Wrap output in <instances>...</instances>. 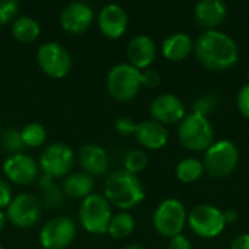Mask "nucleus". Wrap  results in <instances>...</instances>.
<instances>
[{"label": "nucleus", "instance_id": "nucleus-1", "mask_svg": "<svg viewBox=\"0 0 249 249\" xmlns=\"http://www.w3.org/2000/svg\"><path fill=\"white\" fill-rule=\"evenodd\" d=\"M194 51L204 67L216 71L233 67L239 58L236 41L229 34L217 29L203 32L194 44Z\"/></svg>", "mask_w": 249, "mask_h": 249}, {"label": "nucleus", "instance_id": "nucleus-2", "mask_svg": "<svg viewBox=\"0 0 249 249\" xmlns=\"http://www.w3.org/2000/svg\"><path fill=\"white\" fill-rule=\"evenodd\" d=\"M146 191L137 175L127 171H115L105 181V198L111 206L127 212L144 200Z\"/></svg>", "mask_w": 249, "mask_h": 249}, {"label": "nucleus", "instance_id": "nucleus-3", "mask_svg": "<svg viewBox=\"0 0 249 249\" xmlns=\"http://www.w3.org/2000/svg\"><path fill=\"white\" fill-rule=\"evenodd\" d=\"M111 217V204L102 194L92 193L90 196L83 198L79 206V222L88 233L105 235Z\"/></svg>", "mask_w": 249, "mask_h": 249}, {"label": "nucleus", "instance_id": "nucleus-4", "mask_svg": "<svg viewBox=\"0 0 249 249\" xmlns=\"http://www.w3.org/2000/svg\"><path fill=\"white\" fill-rule=\"evenodd\" d=\"M179 143L193 152L207 150L214 142V131L207 117L194 112L185 115L178 127Z\"/></svg>", "mask_w": 249, "mask_h": 249}, {"label": "nucleus", "instance_id": "nucleus-5", "mask_svg": "<svg viewBox=\"0 0 249 249\" xmlns=\"http://www.w3.org/2000/svg\"><path fill=\"white\" fill-rule=\"evenodd\" d=\"M142 88V71L130 63H118L107 74L109 95L121 102L133 99Z\"/></svg>", "mask_w": 249, "mask_h": 249}, {"label": "nucleus", "instance_id": "nucleus-6", "mask_svg": "<svg viewBox=\"0 0 249 249\" xmlns=\"http://www.w3.org/2000/svg\"><path fill=\"white\" fill-rule=\"evenodd\" d=\"M239 160L238 146L228 140L222 139L213 142V144L206 150L204 155V169L216 178H225L233 172Z\"/></svg>", "mask_w": 249, "mask_h": 249}, {"label": "nucleus", "instance_id": "nucleus-7", "mask_svg": "<svg viewBox=\"0 0 249 249\" xmlns=\"http://www.w3.org/2000/svg\"><path fill=\"white\" fill-rule=\"evenodd\" d=\"M187 210L185 206L177 198L163 200L153 213V226L156 232L165 238H174L181 235L187 225Z\"/></svg>", "mask_w": 249, "mask_h": 249}, {"label": "nucleus", "instance_id": "nucleus-8", "mask_svg": "<svg viewBox=\"0 0 249 249\" xmlns=\"http://www.w3.org/2000/svg\"><path fill=\"white\" fill-rule=\"evenodd\" d=\"M36 61L44 74L53 79H63L71 70V54L69 50L55 41L44 42L38 47Z\"/></svg>", "mask_w": 249, "mask_h": 249}, {"label": "nucleus", "instance_id": "nucleus-9", "mask_svg": "<svg viewBox=\"0 0 249 249\" xmlns=\"http://www.w3.org/2000/svg\"><path fill=\"white\" fill-rule=\"evenodd\" d=\"M73 163H74L73 149L61 142H55L44 147L38 159V166L42 171V174L51 177L53 179L69 175L70 169L73 168Z\"/></svg>", "mask_w": 249, "mask_h": 249}, {"label": "nucleus", "instance_id": "nucleus-10", "mask_svg": "<svg viewBox=\"0 0 249 249\" xmlns=\"http://www.w3.org/2000/svg\"><path fill=\"white\" fill-rule=\"evenodd\" d=\"M191 231L201 238L210 239L222 233L226 223L223 219V212L212 204H198L196 206L187 219Z\"/></svg>", "mask_w": 249, "mask_h": 249}, {"label": "nucleus", "instance_id": "nucleus-11", "mask_svg": "<svg viewBox=\"0 0 249 249\" xmlns=\"http://www.w3.org/2000/svg\"><path fill=\"white\" fill-rule=\"evenodd\" d=\"M42 216V209L39 200L28 193H20L15 196L6 209L7 222L20 229L34 228Z\"/></svg>", "mask_w": 249, "mask_h": 249}, {"label": "nucleus", "instance_id": "nucleus-12", "mask_svg": "<svg viewBox=\"0 0 249 249\" xmlns=\"http://www.w3.org/2000/svg\"><path fill=\"white\" fill-rule=\"evenodd\" d=\"M76 223L67 216H57L45 222L39 231V245L44 249H66L76 238Z\"/></svg>", "mask_w": 249, "mask_h": 249}, {"label": "nucleus", "instance_id": "nucleus-13", "mask_svg": "<svg viewBox=\"0 0 249 249\" xmlns=\"http://www.w3.org/2000/svg\"><path fill=\"white\" fill-rule=\"evenodd\" d=\"M3 174L6 178L19 185H29L39 178L38 162L26 153L9 155L3 162Z\"/></svg>", "mask_w": 249, "mask_h": 249}, {"label": "nucleus", "instance_id": "nucleus-14", "mask_svg": "<svg viewBox=\"0 0 249 249\" xmlns=\"http://www.w3.org/2000/svg\"><path fill=\"white\" fill-rule=\"evenodd\" d=\"M63 31L70 35L83 34L93 22V9L85 1H70L58 13Z\"/></svg>", "mask_w": 249, "mask_h": 249}, {"label": "nucleus", "instance_id": "nucleus-15", "mask_svg": "<svg viewBox=\"0 0 249 249\" xmlns=\"http://www.w3.org/2000/svg\"><path fill=\"white\" fill-rule=\"evenodd\" d=\"M99 31L111 39L121 38L128 28V15L125 9L117 3H108L98 13Z\"/></svg>", "mask_w": 249, "mask_h": 249}, {"label": "nucleus", "instance_id": "nucleus-16", "mask_svg": "<svg viewBox=\"0 0 249 249\" xmlns=\"http://www.w3.org/2000/svg\"><path fill=\"white\" fill-rule=\"evenodd\" d=\"M150 115L160 124L181 123L185 114L184 102L174 93H162L150 104Z\"/></svg>", "mask_w": 249, "mask_h": 249}, {"label": "nucleus", "instance_id": "nucleus-17", "mask_svg": "<svg viewBox=\"0 0 249 249\" xmlns=\"http://www.w3.org/2000/svg\"><path fill=\"white\" fill-rule=\"evenodd\" d=\"M127 58L128 63L140 71L146 70L156 58L155 41L146 34H139L133 36L127 45Z\"/></svg>", "mask_w": 249, "mask_h": 249}, {"label": "nucleus", "instance_id": "nucleus-18", "mask_svg": "<svg viewBox=\"0 0 249 249\" xmlns=\"http://www.w3.org/2000/svg\"><path fill=\"white\" fill-rule=\"evenodd\" d=\"M79 165L85 174L90 177H101L108 171L109 156L107 150L96 143H86L79 152Z\"/></svg>", "mask_w": 249, "mask_h": 249}, {"label": "nucleus", "instance_id": "nucleus-19", "mask_svg": "<svg viewBox=\"0 0 249 249\" xmlns=\"http://www.w3.org/2000/svg\"><path fill=\"white\" fill-rule=\"evenodd\" d=\"M228 15V7L222 0H201L194 7V18L203 28L216 29Z\"/></svg>", "mask_w": 249, "mask_h": 249}, {"label": "nucleus", "instance_id": "nucleus-20", "mask_svg": "<svg viewBox=\"0 0 249 249\" xmlns=\"http://www.w3.org/2000/svg\"><path fill=\"white\" fill-rule=\"evenodd\" d=\"M134 136L143 147L150 150L162 149L168 142V130L165 128L163 124L155 120L139 123Z\"/></svg>", "mask_w": 249, "mask_h": 249}, {"label": "nucleus", "instance_id": "nucleus-21", "mask_svg": "<svg viewBox=\"0 0 249 249\" xmlns=\"http://www.w3.org/2000/svg\"><path fill=\"white\" fill-rule=\"evenodd\" d=\"M194 48L193 39L185 32H174L162 42V54L169 61H182Z\"/></svg>", "mask_w": 249, "mask_h": 249}, {"label": "nucleus", "instance_id": "nucleus-22", "mask_svg": "<svg viewBox=\"0 0 249 249\" xmlns=\"http://www.w3.org/2000/svg\"><path fill=\"white\" fill-rule=\"evenodd\" d=\"M95 188V179L93 177L85 174V172H74L64 178V182L61 185L63 193L76 200H83L88 196L93 193Z\"/></svg>", "mask_w": 249, "mask_h": 249}, {"label": "nucleus", "instance_id": "nucleus-23", "mask_svg": "<svg viewBox=\"0 0 249 249\" xmlns=\"http://www.w3.org/2000/svg\"><path fill=\"white\" fill-rule=\"evenodd\" d=\"M12 35L23 44H31L38 39L41 34V26L36 19L28 15H22L13 19L10 26Z\"/></svg>", "mask_w": 249, "mask_h": 249}, {"label": "nucleus", "instance_id": "nucleus-24", "mask_svg": "<svg viewBox=\"0 0 249 249\" xmlns=\"http://www.w3.org/2000/svg\"><path fill=\"white\" fill-rule=\"evenodd\" d=\"M134 228L136 220L133 214L128 212H118L117 214H112L107 233L112 239H125L133 233Z\"/></svg>", "mask_w": 249, "mask_h": 249}, {"label": "nucleus", "instance_id": "nucleus-25", "mask_svg": "<svg viewBox=\"0 0 249 249\" xmlns=\"http://www.w3.org/2000/svg\"><path fill=\"white\" fill-rule=\"evenodd\" d=\"M203 172H204L203 162H200L198 159H194V158H185V159L179 160L175 168L177 178L185 184L196 182L197 179L201 178Z\"/></svg>", "mask_w": 249, "mask_h": 249}, {"label": "nucleus", "instance_id": "nucleus-26", "mask_svg": "<svg viewBox=\"0 0 249 249\" xmlns=\"http://www.w3.org/2000/svg\"><path fill=\"white\" fill-rule=\"evenodd\" d=\"M22 143L26 147H39L47 140V130L39 123H29L20 130Z\"/></svg>", "mask_w": 249, "mask_h": 249}, {"label": "nucleus", "instance_id": "nucleus-27", "mask_svg": "<svg viewBox=\"0 0 249 249\" xmlns=\"http://www.w3.org/2000/svg\"><path fill=\"white\" fill-rule=\"evenodd\" d=\"M147 163H149V158L140 149H133L124 156V171H127L128 174H133V175L143 172L146 169Z\"/></svg>", "mask_w": 249, "mask_h": 249}, {"label": "nucleus", "instance_id": "nucleus-28", "mask_svg": "<svg viewBox=\"0 0 249 249\" xmlns=\"http://www.w3.org/2000/svg\"><path fill=\"white\" fill-rule=\"evenodd\" d=\"M0 143H1V146H3V149H4L6 152H9L10 155L20 153L22 149H23L20 131L16 130V128H7L6 131H3Z\"/></svg>", "mask_w": 249, "mask_h": 249}, {"label": "nucleus", "instance_id": "nucleus-29", "mask_svg": "<svg viewBox=\"0 0 249 249\" xmlns=\"http://www.w3.org/2000/svg\"><path fill=\"white\" fill-rule=\"evenodd\" d=\"M19 12V3L16 0H0V26L13 22Z\"/></svg>", "mask_w": 249, "mask_h": 249}, {"label": "nucleus", "instance_id": "nucleus-30", "mask_svg": "<svg viewBox=\"0 0 249 249\" xmlns=\"http://www.w3.org/2000/svg\"><path fill=\"white\" fill-rule=\"evenodd\" d=\"M216 104H217V99L213 95L201 96V98H198L196 101L193 112L197 114V115H201V117H207V114L216 107Z\"/></svg>", "mask_w": 249, "mask_h": 249}, {"label": "nucleus", "instance_id": "nucleus-31", "mask_svg": "<svg viewBox=\"0 0 249 249\" xmlns=\"http://www.w3.org/2000/svg\"><path fill=\"white\" fill-rule=\"evenodd\" d=\"M236 105L239 112L249 120V83L244 85L236 96Z\"/></svg>", "mask_w": 249, "mask_h": 249}, {"label": "nucleus", "instance_id": "nucleus-32", "mask_svg": "<svg viewBox=\"0 0 249 249\" xmlns=\"http://www.w3.org/2000/svg\"><path fill=\"white\" fill-rule=\"evenodd\" d=\"M115 125V130L120 133V134H124V136H128V134H134L136 133V128H137V123H134L131 118L128 117H118L114 123Z\"/></svg>", "mask_w": 249, "mask_h": 249}, {"label": "nucleus", "instance_id": "nucleus-33", "mask_svg": "<svg viewBox=\"0 0 249 249\" xmlns=\"http://www.w3.org/2000/svg\"><path fill=\"white\" fill-rule=\"evenodd\" d=\"M63 190L57 188L55 185H53L51 188L44 191V197H45V204L50 207H57L58 204H61L63 200Z\"/></svg>", "mask_w": 249, "mask_h": 249}, {"label": "nucleus", "instance_id": "nucleus-34", "mask_svg": "<svg viewBox=\"0 0 249 249\" xmlns=\"http://www.w3.org/2000/svg\"><path fill=\"white\" fill-rule=\"evenodd\" d=\"M160 83V74L156 70H142V86L146 88H156Z\"/></svg>", "mask_w": 249, "mask_h": 249}, {"label": "nucleus", "instance_id": "nucleus-35", "mask_svg": "<svg viewBox=\"0 0 249 249\" xmlns=\"http://www.w3.org/2000/svg\"><path fill=\"white\" fill-rule=\"evenodd\" d=\"M13 198V194H12V188L10 185L0 178V210L3 209H7V206L10 204Z\"/></svg>", "mask_w": 249, "mask_h": 249}, {"label": "nucleus", "instance_id": "nucleus-36", "mask_svg": "<svg viewBox=\"0 0 249 249\" xmlns=\"http://www.w3.org/2000/svg\"><path fill=\"white\" fill-rule=\"evenodd\" d=\"M168 249H193V247H191V242L187 236L177 235V236L171 238Z\"/></svg>", "mask_w": 249, "mask_h": 249}, {"label": "nucleus", "instance_id": "nucleus-37", "mask_svg": "<svg viewBox=\"0 0 249 249\" xmlns=\"http://www.w3.org/2000/svg\"><path fill=\"white\" fill-rule=\"evenodd\" d=\"M231 249H249V233L239 235L231 245Z\"/></svg>", "mask_w": 249, "mask_h": 249}, {"label": "nucleus", "instance_id": "nucleus-38", "mask_svg": "<svg viewBox=\"0 0 249 249\" xmlns=\"http://www.w3.org/2000/svg\"><path fill=\"white\" fill-rule=\"evenodd\" d=\"M223 219H225V223H226V225H232V223L238 222L239 214H238L236 210H232V209H231V210L223 212Z\"/></svg>", "mask_w": 249, "mask_h": 249}, {"label": "nucleus", "instance_id": "nucleus-39", "mask_svg": "<svg viewBox=\"0 0 249 249\" xmlns=\"http://www.w3.org/2000/svg\"><path fill=\"white\" fill-rule=\"evenodd\" d=\"M6 222H7V217H6V213H3L1 210H0V231L4 228V225H6Z\"/></svg>", "mask_w": 249, "mask_h": 249}, {"label": "nucleus", "instance_id": "nucleus-40", "mask_svg": "<svg viewBox=\"0 0 249 249\" xmlns=\"http://www.w3.org/2000/svg\"><path fill=\"white\" fill-rule=\"evenodd\" d=\"M124 249H147L144 248L143 245H140V244H131V245H127Z\"/></svg>", "mask_w": 249, "mask_h": 249}, {"label": "nucleus", "instance_id": "nucleus-41", "mask_svg": "<svg viewBox=\"0 0 249 249\" xmlns=\"http://www.w3.org/2000/svg\"><path fill=\"white\" fill-rule=\"evenodd\" d=\"M247 77H248V83H249V69H248V71H247Z\"/></svg>", "mask_w": 249, "mask_h": 249}, {"label": "nucleus", "instance_id": "nucleus-42", "mask_svg": "<svg viewBox=\"0 0 249 249\" xmlns=\"http://www.w3.org/2000/svg\"><path fill=\"white\" fill-rule=\"evenodd\" d=\"M0 249H3V247H1V244H0Z\"/></svg>", "mask_w": 249, "mask_h": 249}, {"label": "nucleus", "instance_id": "nucleus-43", "mask_svg": "<svg viewBox=\"0 0 249 249\" xmlns=\"http://www.w3.org/2000/svg\"><path fill=\"white\" fill-rule=\"evenodd\" d=\"M0 127H1V121H0Z\"/></svg>", "mask_w": 249, "mask_h": 249}]
</instances>
